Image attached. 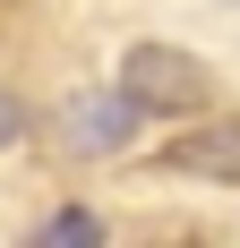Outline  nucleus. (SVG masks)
Returning a JSON list of instances; mask_svg holds the SVG:
<instances>
[{"mask_svg":"<svg viewBox=\"0 0 240 248\" xmlns=\"http://www.w3.org/2000/svg\"><path fill=\"white\" fill-rule=\"evenodd\" d=\"M137 120H146V111L120 94V86H112V94H69V103H60V146H69V154H120Z\"/></svg>","mask_w":240,"mask_h":248,"instance_id":"f03ea898","label":"nucleus"},{"mask_svg":"<svg viewBox=\"0 0 240 248\" xmlns=\"http://www.w3.org/2000/svg\"><path fill=\"white\" fill-rule=\"evenodd\" d=\"M95 240H103V214H86V205H60L34 223V248H95Z\"/></svg>","mask_w":240,"mask_h":248,"instance_id":"20e7f679","label":"nucleus"},{"mask_svg":"<svg viewBox=\"0 0 240 248\" xmlns=\"http://www.w3.org/2000/svg\"><path fill=\"white\" fill-rule=\"evenodd\" d=\"M17 137H26V103L0 86V146H17Z\"/></svg>","mask_w":240,"mask_h":248,"instance_id":"39448f33","label":"nucleus"},{"mask_svg":"<svg viewBox=\"0 0 240 248\" xmlns=\"http://www.w3.org/2000/svg\"><path fill=\"white\" fill-rule=\"evenodd\" d=\"M163 171H197V180H240V120H215V128H189L163 146Z\"/></svg>","mask_w":240,"mask_h":248,"instance_id":"7ed1b4c3","label":"nucleus"},{"mask_svg":"<svg viewBox=\"0 0 240 248\" xmlns=\"http://www.w3.org/2000/svg\"><path fill=\"white\" fill-rule=\"evenodd\" d=\"M120 94L137 103V111H154V120H197V111L215 103V77L197 69L189 51H171V43H129Z\"/></svg>","mask_w":240,"mask_h":248,"instance_id":"f257e3e1","label":"nucleus"}]
</instances>
